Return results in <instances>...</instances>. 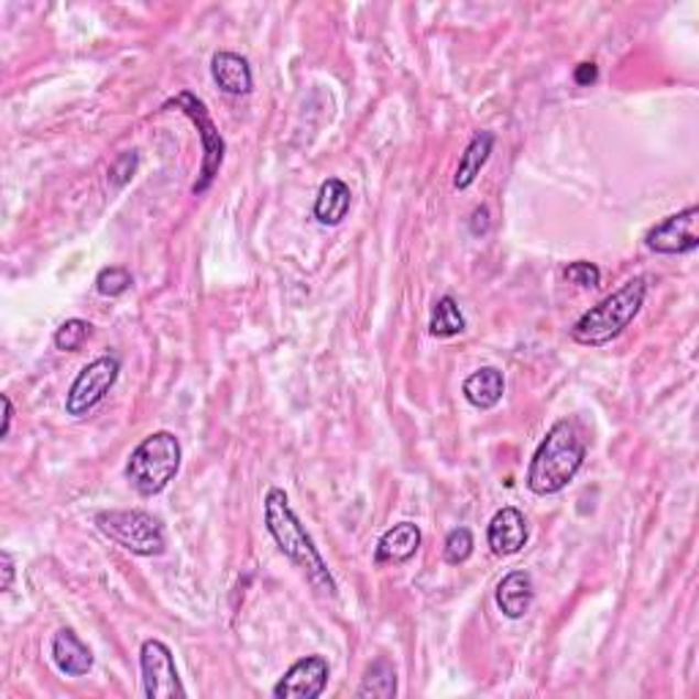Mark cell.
Returning <instances> with one entry per match:
<instances>
[{
  "label": "cell",
  "mask_w": 699,
  "mask_h": 699,
  "mask_svg": "<svg viewBox=\"0 0 699 699\" xmlns=\"http://www.w3.org/2000/svg\"><path fill=\"white\" fill-rule=\"evenodd\" d=\"M487 544L498 558L516 555L527 544V520L520 509L505 505L490 520L487 527Z\"/></svg>",
  "instance_id": "11"
},
{
  "label": "cell",
  "mask_w": 699,
  "mask_h": 699,
  "mask_svg": "<svg viewBox=\"0 0 699 699\" xmlns=\"http://www.w3.org/2000/svg\"><path fill=\"white\" fill-rule=\"evenodd\" d=\"M0 563H3V585H0V590H3V593H9L11 590V585H14V555L9 553V549H3V553H0Z\"/></svg>",
  "instance_id": "28"
},
{
  "label": "cell",
  "mask_w": 699,
  "mask_h": 699,
  "mask_svg": "<svg viewBox=\"0 0 699 699\" xmlns=\"http://www.w3.org/2000/svg\"><path fill=\"white\" fill-rule=\"evenodd\" d=\"M505 378L498 367H481L476 369L470 378H465L462 394L479 411H492L500 400H503Z\"/></svg>",
  "instance_id": "17"
},
{
  "label": "cell",
  "mask_w": 699,
  "mask_h": 699,
  "mask_svg": "<svg viewBox=\"0 0 699 699\" xmlns=\"http://www.w3.org/2000/svg\"><path fill=\"white\" fill-rule=\"evenodd\" d=\"M142 695L148 699H184L186 689L181 684L175 656L162 640H145L140 647Z\"/></svg>",
  "instance_id": "8"
},
{
  "label": "cell",
  "mask_w": 699,
  "mask_h": 699,
  "mask_svg": "<svg viewBox=\"0 0 699 699\" xmlns=\"http://www.w3.org/2000/svg\"><path fill=\"white\" fill-rule=\"evenodd\" d=\"M533 599H536V585H533V577L527 571L505 574L498 582V590H494V604L509 621L525 618L531 612Z\"/></svg>",
  "instance_id": "12"
},
{
  "label": "cell",
  "mask_w": 699,
  "mask_h": 699,
  "mask_svg": "<svg viewBox=\"0 0 699 699\" xmlns=\"http://www.w3.org/2000/svg\"><path fill=\"white\" fill-rule=\"evenodd\" d=\"M585 457H588V446H585L577 424L568 418L555 421L531 459L527 490L538 494V498L563 492L577 479V473L585 465Z\"/></svg>",
  "instance_id": "2"
},
{
  "label": "cell",
  "mask_w": 699,
  "mask_h": 699,
  "mask_svg": "<svg viewBox=\"0 0 699 699\" xmlns=\"http://www.w3.org/2000/svg\"><path fill=\"white\" fill-rule=\"evenodd\" d=\"M181 459V440L173 432L162 429L148 435L132 451L127 462V479L134 487V492L142 498H153V494L164 492L170 487V481L178 476Z\"/></svg>",
  "instance_id": "4"
},
{
  "label": "cell",
  "mask_w": 699,
  "mask_h": 699,
  "mask_svg": "<svg viewBox=\"0 0 699 699\" xmlns=\"http://www.w3.org/2000/svg\"><path fill=\"white\" fill-rule=\"evenodd\" d=\"M170 107H175V110H181L184 116H189L192 121H195L197 132H200V142H203V164H200V175H197L195 186H192V192L195 195H206V192L210 189V184L216 181V175H219L221 170V162H225V138L219 134V129H216L214 118H210L206 101L197 99L192 90H181L178 96H173V99L164 105V110H170Z\"/></svg>",
  "instance_id": "6"
},
{
  "label": "cell",
  "mask_w": 699,
  "mask_h": 699,
  "mask_svg": "<svg viewBox=\"0 0 699 699\" xmlns=\"http://www.w3.org/2000/svg\"><path fill=\"white\" fill-rule=\"evenodd\" d=\"M132 284L134 276L127 269H121V265H107V269H101L96 274V293L105 295V298H118L127 290H132Z\"/></svg>",
  "instance_id": "22"
},
{
  "label": "cell",
  "mask_w": 699,
  "mask_h": 699,
  "mask_svg": "<svg viewBox=\"0 0 699 699\" xmlns=\"http://www.w3.org/2000/svg\"><path fill=\"white\" fill-rule=\"evenodd\" d=\"M210 77L219 85V90H225L227 96H247L252 94L254 88V77H252V66L243 55L238 53H216L210 58Z\"/></svg>",
  "instance_id": "13"
},
{
  "label": "cell",
  "mask_w": 699,
  "mask_h": 699,
  "mask_svg": "<svg viewBox=\"0 0 699 699\" xmlns=\"http://www.w3.org/2000/svg\"><path fill=\"white\" fill-rule=\"evenodd\" d=\"M563 276H566L571 284H577V287H599L601 284L599 265L588 263V260H577V263L566 265Z\"/></svg>",
  "instance_id": "24"
},
{
  "label": "cell",
  "mask_w": 699,
  "mask_h": 699,
  "mask_svg": "<svg viewBox=\"0 0 699 699\" xmlns=\"http://www.w3.org/2000/svg\"><path fill=\"white\" fill-rule=\"evenodd\" d=\"M596 79H599V66L596 64H579L577 69H574V83L582 85V88L593 85Z\"/></svg>",
  "instance_id": "27"
},
{
  "label": "cell",
  "mask_w": 699,
  "mask_h": 699,
  "mask_svg": "<svg viewBox=\"0 0 699 699\" xmlns=\"http://www.w3.org/2000/svg\"><path fill=\"white\" fill-rule=\"evenodd\" d=\"M697 221H699V208L689 206L680 214L667 216V219L658 221L656 227H651L645 236V243L651 252L656 254H689L699 247L697 236Z\"/></svg>",
  "instance_id": "9"
},
{
  "label": "cell",
  "mask_w": 699,
  "mask_h": 699,
  "mask_svg": "<svg viewBox=\"0 0 699 699\" xmlns=\"http://www.w3.org/2000/svg\"><path fill=\"white\" fill-rule=\"evenodd\" d=\"M94 522L101 536L140 558H159L167 549L162 522L148 511H99Z\"/></svg>",
  "instance_id": "5"
},
{
  "label": "cell",
  "mask_w": 699,
  "mask_h": 699,
  "mask_svg": "<svg viewBox=\"0 0 699 699\" xmlns=\"http://www.w3.org/2000/svg\"><path fill=\"white\" fill-rule=\"evenodd\" d=\"M138 151H127V153H121V156L116 159V162H112V167H110V186L112 189H123V186L129 184V181H132V175H134V170H138Z\"/></svg>",
  "instance_id": "25"
},
{
  "label": "cell",
  "mask_w": 699,
  "mask_h": 699,
  "mask_svg": "<svg viewBox=\"0 0 699 699\" xmlns=\"http://www.w3.org/2000/svg\"><path fill=\"white\" fill-rule=\"evenodd\" d=\"M352 192L342 178H328L320 184L315 200V219L326 227L342 225L345 216L350 214Z\"/></svg>",
  "instance_id": "16"
},
{
  "label": "cell",
  "mask_w": 699,
  "mask_h": 699,
  "mask_svg": "<svg viewBox=\"0 0 699 699\" xmlns=\"http://www.w3.org/2000/svg\"><path fill=\"white\" fill-rule=\"evenodd\" d=\"M492 148H494V134L492 132H476L473 134V140H470L468 148H465L462 159H459L457 175H454V186H457L459 192L470 189V186L476 184V178L481 175L484 164L490 162Z\"/></svg>",
  "instance_id": "18"
},
{
  "label": "cell",
  "mask_w": 699,
  "mask_h": 699,
  "mask_svg": "<svg viewBox=\"0 0 699 699\" xmlns=\"http://www.w3.org/2000/svg\"><path fill=\"white\" fill-rule=\"evenodd\" d=\"M90 334H94V326H90L88 320H79V317H72V320L61 323V326L55 328L53 342H55V348H58V350L77 352L85 342H88Z\"/></svg>",
  "instance_id": "21"
},
{
  "label": "cell",
  "mask_w": 699,
  "mask_h": 699,
  "mask_svg": "<svg viewBox=\"0 0 699 699\" xmlns=\"http://www.w3.org/2000/svg\"><path fill=\"white\" fill-rule=\"evenodd\" d=\"M465 328H468V323H465V315L457 301H454V295H443L435 304V312H432L429 334L437 339H451L459 337Z\"/></svg>",
  "instance_id": "20"
},
{
  "label": "cell",
  "mask_w": 699,
  "mask_h": 699,
  "mask_svg": "<svg viewBox=\"0 0 699 699\" xmlns=\"http://www.w3.org/2000/svg\"><path fill=\"white\" fill-rule=\"evenodd\" d=\"M331 667L323 656L298 658L287 673L282 675L280 684L274 686L276 699H317L326 691Z\"/></svg>",
  "instance_id": "10"
},
{
  "label": "cell",
  "mask_w": 699,
  "mask_h": 699,
  "mask_svg": "<svg viewBox=\"0 0 699 699\" xmlns=\"http://www.w3.org/2000/svg\"><path fill=\"white\" fill-rule=\"evenodd\" d=\"M263 514L265 527H269L271 538H274L284 558L293 560L295 566L306 574V579H309V585L317 593L328 596V599H337V579L331 577L320 549L315 547V542H312V536L306 533V527L301 525L298 514H295L287 494H284L280 487H271L269 494H265Z\"/></svg>",
  "instance_id": "1"
},
{
  "label": "cell",
  "mask_w": 699,
  "mask_h": 699,
  "mask_svg": "<svg viewBox=\"0 0 699 699\" xmlns=\"http://www.w3.org/2000/svg\"><path fill=\"white\" fill-rule=\"evenodd\" d=\"M421 547V527L416 522H400L391 531L380 536L378 547H374V563L385 566V563H407Z\"/></svg>",
  "instance_id": "15"
},
{
  "label": "cell",
  "mask_w": 699,
  "mask_h": 699,
  "mask_svg": "<svg viewBox=\"0 0 699 699\" xmlns=\"http://www.w3.org/2000/svg\"><path fill=\"white\" fill-rule=\"evenodd\" d=\"M358 699H394L396 697V669L389 658H374L363 673Z\"/></svg>",
  "instance_id": "19"
},
{
  "label": "cell",
  "mask_w": 699,
  "mask_h": 699,
  "mask_svg": "<svg viewBox=\"0 0 699 699\" xmlns=\"http://www.w3.org/2000/svg\"><path fill=\"white\" fill-rule=\"evenodd\" d=\"M0 402H3V426H0V437H9V429H11V418H14V405H11L9 394L0 396Z\"/></svg>",
  "instance_id": "29"
},
{
  "label": "cell",
  "mask_w": 699,
  "mask_h": 699,
  "mask_svg": "<svg viewBox=\"0 0 699 699\" xmlns=\"http://www.w3.org/2000/svg\"><path fill=\"white\" fill-rule=\"evenodd\" d=\"M470 232L473 236H487L490 232V210H487V206H479L473 210V216H470Z\"/></svg>",
  "instance_id": "26"
},
{
  "label": "cell",
  "mask_w": 699,
  "mask_h": 699,
  "mask_svg": "<svg viewBox=\"0 0 699 699\" xmlns=\"http://www.w3.org/2000/svg\"><path fill=\"white\" fill-rule=\"evenodd\" d=\"M53 662L69 678H83L94 669V651L72 629H61L53 636Z\"/></svg>",
  "instance_id": "14"
},
{
  "label": "cell",
  "mask_w": 699,
  "mask_h": 699,
  "mask_svg": "<svg viewBox=\"0 0 699 699\" xmlns=\"http://www.w3.org/2000/svg\"><path fill=\"white\" fill-rule=\"evenodd\" d=\"M118 374H121V358H118L116 352H107V356H99L96 361H90L88 367L74 378L69 394H66V413L74 418L88 416V413L110 394Z\"/></svg>",
  "instance_id": "7"
},
{
  "label": "cell",
  "mask_w": 699,
  "mask_h": 699,
  "mask_svg": "<svg viewBox=\"0 0 699 699\" xmlns=\"http://www.w3.org/2000/svg\"><path fill=\"white\" fill-rule=\"evenodd\" d=\"M647 298V282L642 276L629 280L626 284L601 298L599 304L590 306L582 317L571 326V339L582 348H604L612 339L621 337L623 331L640 315L642 304Z\"/></svg>",
  "instance_id": "3"
},
{
  "label": "cell",
  "mask_w": 699,
  "mask_h": 699,
  "mask_svg": "<svg viewBox=\"0 0 699 699\" xmlns=\"http://www.w3.org/2000/svg\"><path fill=\"white\" fill-rule=\"evenodd\" d=\"M473 533L470 527H454L446 536V547H443V558H446L448 566H462V563L470 560L473 555Z\"/></svg>",
  "instance_id": "23"
}]
</instances>
